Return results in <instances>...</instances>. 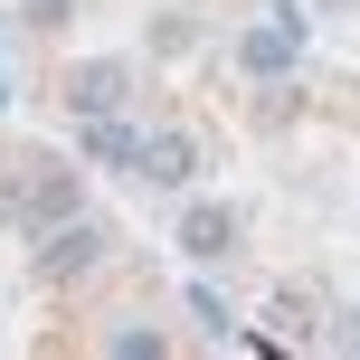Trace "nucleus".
Instances as JSON below:
<instances>
[{
  "label": "nucleus",
  "mask_w": 360,
  "mask_h": 360,
  "mask_svg": "<svg viewBox=\"0 0 360 360\" xmlns=\"http://www.w3.org/2000/svg\"><path fill=\"white\" fill-rule=\"evenodd\" d=\"M237 67L247 76H294L304 67V10H266L247 38H237Z\"/></svg>",
  "instance_id": "1"
},
{
  "label": "nucleus",
  "mask_w": 360,
  "mask_h": 360,
  "mask_svg": "<svg viewBox=\"0 0 360 360\" xmlns=\"http://www.w3.org/2000/svg\"><path fill=\"white\" fill-rule=\"evenodd\" d=\"M180 256H190V266L237 256V209L228 199H190V209H180Z\"/></svg>",
  "instance_id": "2"
},
{
  "label": "nucleus",
  "mask_w": 360,
  "mask_h": 360,
  "mask_svg": "<svg viewBox=\"0 0 360 360\" xmlns=\"http://www.w3.org/2000/svg\"><path fill=\"white\" fill-rule=\"evenodd\" d=\"M124 95H133V67H124V57H86V67L67 76V105L76 114H114Z\"/></svg>",
  "instance_id": "3"
},
{
  "label": "nucleus",
  "mask_w": 360,
  "mask_h": 360,
  "mask_svg": "<svg viewBox=\"0 0 360 360\" xmlns=\"http://www.w3.org/2000/svg\"><path fill=\"white\" fill-rule=\"evenodd\" d=\"M133 171L162 180V190H190V180H199V143H190V133H152V143L133 152Z\"/></svg>",
  "instance_id": "4"
},
{
  "label": "nucleus",
  "mask_w": 360,
  "mask_h": 360,
  "mask_svg": "<svg viewBox=\"0 0 360 360\" xmlns=\"http://www.w3.org/2000/svg\"><path fill=\"white\" fill-rule=\"evenodd\" d=\"M86 152H95V162H114V171H133L143 133H133V124H114V114H86Z\"/></svg>",
  "instance_id": "5"
},
{
  "label": "nucleus",
  "mask_w": 360,
  "mask_h": 360,
  "mask_svg": "<svg viewBox=\"0 0 360 360\" xmlns=\"http://www.w3.org/2000/svg\"><path fill=\"white\" fill-rule=\"evenodd\" d=\"M95 256H105V237H95L86 218H76V228H57V237H48V275H86Z\"/></svg>",
  "instance_id": "6"
},
{
  "label": "nucleus",
  "mask_w": 360,
  "mask_h": 360,
  "mask_svg": "<svg viewBox=\"0 0 360 360\" xmlns=\"http://www.w3.org/2000/svg\"><path fill=\"white\" fill-rule=\"evenodd\" d=\"M29 209H38V218H67V209H76V180H67V171L48 162V171L29 180Z\"/></svg>",
  "instance_id": "7"
},
{
  "label": "nucleus",
  "mask_w": 360,
  "mask_h": 360,
  "mask_svg": "<svg viewBox=\"0 0 360 360\" xmlns=\"http://www.w3.org/2000/svg\"><path fill=\"white\" fill-rule=\"evenodd\" d=\"M313 10H360V0H313Z\"/></svg>",
  "instance_id": "8"
}]
</instances>
